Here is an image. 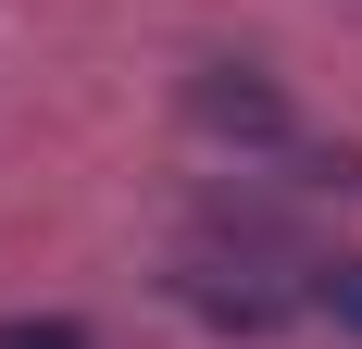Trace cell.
Listing matches in <instances>:
<instances>
[{
    "label": "cell",
    "mask_w": 362,
    "mask_h": 349,
    "mask_svg": "<svg viewBox=\"0 0 362 349\" xmlns=\"http://www.w3.org/2000/svg\"><path fill=\"white\" fill-rule=\"evenodd\" d=\"M187 112H200L213 138H250V150H288V138H300V125H288V100H275L262 75H238V63L187 75Z\"/></svg>",
    "instance_id": "6da1fadb"
},
{
    "label": "cell",
    "mask_w": 362,
    "mask_h": 349,
    "mask_svg": "<svg viewBox=\"0 0 362 349\" xmlns=\"http://www.w3.org/2000/svg\"><path fill=\"white\" fill-rule=\"evenodd\" d=\"M175 300H187V312H213V324H238V337H275V324H288V287H238L225 262H187Z\"/></svg>",
    "instance_id": "7a4b0ae2"
},
{
    "label": "cell",
    "mask_w": 362,
    "mask_h": 349,
    "mask_svg": "<svg viewBox=\"0 0 362 349\" xmlns=\"http://www.w3.org/2000/svg\"><path fill=\"white\" fill-rule=\"evenodd\" d=\"M0 349H100V337L63 324V312H0Z\"/></svg>",
    "instance_id": "3957f363"
},
{
    "label": "cell",
    "mask_w": 362,
    "mask_h": 349,
    "mask_svg": "<svg viewBox=\"0 0 362 349\" xmlns=\"http://www.w3.org/2000/svg\"><path fill=\"white\" fill-rule=\"evenodd\" d=\"M313 312H337L362 337V262H313Z\"/></svg>",
    "instance_id": "277c9868"
}]
</instances>
